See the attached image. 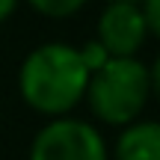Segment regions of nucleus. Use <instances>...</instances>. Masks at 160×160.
<instances>
[{"mask_svg": "<svg viewBox=\"0 0 160 160\" xmlns=\"http://www.w3.org/2000/svg\"><path fill=\"white\" fill-rule=\"evenodd\" d=\"M89 68L77 48L62 42H48L27 53L18 74L21 98L45 116H62L83 98Z\"/></svg>", "mask_w": 160, "mask_h": 160, "instance_id": "f257e3e1", "label": "nucleus"}, {"mask_svg": "<svg viewBox=\"0 0 160 160\" xmlns=\"http://www.w3.org/2000/svg\"><path fill=\"white\" fill-rule=\"evenodd\" d=\"M154 89V74L137 57H110L98 71L89 74L83 98L89 110L107 125H131L142 113Z\"/></svg>", "mask_w": 160, "mask_h": 160, "instance_id": "f03ea898", "label": "nucleus"}, {"mask_svg": "<svg viewBox=\"0 0 160 160\" xmlns=\"http://www.w3.org/2000/svg\"><path fill=\"white\" fill-rule=\"evenodd\" d=\"M30 160H107V145L89 122L53 119L36 133Z\"/></svg>", "mask_w": 160, "mask_h": 160, "instance_id": "7ed1b4c3", "label": "nucleus"}, {"mask_svg": "<svg viewBox=\"0 0 160 160\" xmlns=\"http://www.w3.org/2000/svg\"><path fill=\"white\" fill-rule=\"evenodd\" d=\"M148 39L139 3H107L98 18V45L107 57H137Z\"/></svg>", "mask_w": 160, "mask_h": 160, "instance_id": "20e7f679", "label": "nucleus"}, {"mask_svg": "<svg viewBox=\"0 0 160 160\" xmlns=\"http://www.w3.org/2000/svg\"><path fill=\"white\" fill-rule=\"evenodd\" d=\"M116 160H160L157 122H131V125H125L119 142H116Z\"/></svg>", "mask_w": 160, "mask_h": 160, "instance_id": "39448f33", "label": "nucleus"}, {"mask_svg": "<svg viewBox=\"0 0 160 160\" xmlns=\"http://www.w3.org/2000/svg\"><path fill=\"white\" fill-rule=\"evenodd\" d=\"M27 3L36 12L48 15V18H68V15H74L86 0H27Z\"/></svg>", "mask_w": 160, "mask_h": 160, "instance_id": "423d86ee", "label": "nucleus"}, {"mask_svg": "<svg viewBox=\"0 0 160 160\" xmlns=\"http://www.w3.org/2000/svg\"><path fill=\"white\" fill-rule=\"evenodd\" d=\"M160 0H139V12H142V21L148 27V36L160 33Z\"/></svg>", "mask_w": 160, "mask_h": 160, "instance_id": "0eeeda50", "label": "nucleus"}, {"mask_svg": "<svg viewBox=\"0 0 160 160\" xmlns=\"http://www.w3.org/2000/svg\"><path fill=\"white\" fill-rule=\"evenodd\" d=\"M15 6H18V0H0V21H6L15 12Z\"/></svg>", "mask_w": 160, "mask_h": 160, "instance_id": "6e6552de", "label": "nucleus"}, {"mask_svg": "<svg viewBox=\"0 0 160 160\" xmlns=\"http://www.w3.org/2000/svg\"><path fill=\"white\" fill-rule=\"evenodd\" d=\"M110 3H139V0H110Z\"/></svg>", "mask_w": 160, "mask_h": 160, "instance_id": "1a4fd4ad", "label": "nucleus"}]
</instances>
